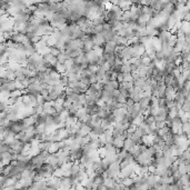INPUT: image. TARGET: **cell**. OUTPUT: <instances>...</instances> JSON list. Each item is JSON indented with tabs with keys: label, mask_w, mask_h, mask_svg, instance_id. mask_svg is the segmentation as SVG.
<instances>
[{
	"label": "cell",
	"mask_w": 190,
	"mask_h": 190,
	"mask_svg": "<svg viewBox=\"0 0 190 190\" xmlns=\"http://www.w3.org/2000/svg\"><path fill=\"white\" fill-rule=\"evenodd\" d=\"M91 40H93V46H95V47L102 48L103 45H105V42H106L101 34H93V36H91Z\"/></svg>",
	"instance_id": "1"
},
{
	"label": "cell",
	"mask_w": 190,
	"mask_h": 190,
	"mask_svg": "<svg viewBox=\"0 0 190 190\" xmlns=\"http://www.w3.org/2000/svg\"><path fill=\"white\" fill-rule=\"evenodd\" d=\"M179 181L185 186V190H188L190 187V176L189 174H182L179 178Z\"/></svg>",
	"instance_id": "2"
},
{
	"label": "cell",
	"mask_w": 190,
	"mask_h": 190,
	"mask_svg": "<svg viewBox=\"0 0 190 190\" xmlns=\"http://www.w3.org/2000/svg\"><path fill=\"white\" fill-rule=\"evenodd\" d=\"M174 93H176V90L174 89V87H172L171 84L165 87V98L166 99H174Z\"/></svg>",
	"instance_id": "3"
},
{
	"label": "cell",
	"mask_w": 190,
	"mask_h": 190,
	"mask_svg": "<svg viewBox=\"0 0 190 190\" xmlns=\"http://www.w3.org/2000/svg\"><path fill=\"white\" fill-rule=\"evenodd\" d=\"M136 145H138V143L136 142V141H133L131 138H126V139H124V145H122V148L126 149L127 151H129L130 149H131L132 147H135Z\"/></svg>",
	"instance_id": "4"
},
{
	"label": "cell",
	"mask_w": 190,
	"mask_h": 190,
	"mask_svg": "<svg viewBox=\"0 0 190 190\" xmlns=\"http://www.w3.org/2000/svg\"><path fill=\"white\" fill-rule=\"evenodd\" d=\"M71 180L68 176H62L61 177V185H60V188H65V189H69V188H71Z\"/></svg>",
	"instance_id": "5"
},
{
	"label": "cell",
	"mask_w": 190,
	"mask_h": 190,
	"mask_svg": "<svg viewBox=\"0 0 190 190\" xmlns=\"http://www.w3.org/2000/svg\"><path fill=\"white\" fill-rule=\"evenodd\" d=\"M131 1L130 0H120L118 3V6L120 8L122 9V11H126V10H129L130 7H131Z\"/></svg>",
	"instance_id": "6"
},
{
	"label": "cell",
	"mask_w": 190,
	"mask_h": 190,
	"mask_svg": "<svg viewBox=\"0 0 190 190\" xmlns=\"http://www.w3.org/2000/svg\"><path fill=\"white\" fill-rule=\"evenodd\" d=\"M56 58H57V62L58 63H65V61H66V59H68V57H67L65 50H61L58 55L56 56Z\"/></svg>",
	"instance_id": "7"
},
{
	"label": "cell",
	"mask_w": 190,
	"mask_h": 190,
	"mask_svg": "<svg viewBox=\"0 0 190 190\" xmlns=\"http://www.w3.org/2000/svg\"><path fill=\"white\" fill-rule=\"evenodd\" d=\"M112 145L115 146V147L117 148V149H119V148H122V145H124V140L121 139L120 137H116L112 139Z\"/></svg>",
	"instance_id": "8"
},
{
	"label": "cell",
	"mask_w": 190,
	"mask_h": 190,
	"mask_svg": "<svg viewBox=\"0 0 190 190\" xmlns=\"http://www.w3.org/2000/svg\"><path fill=\"white\" fill-rule=\"evenodd\" d=\"M3 77H5V78H7V79H9V80H13V79H15V71H13V70H11V69H6Z\"/></svg>",
	"instance_id": "9"
},
{
	"label": "cell",
	"mask_w": 190,
	"mask_h": 190,
	"mask_svg": "<svg viewBox=\"0 0 190 190\" xmlns=\"http://www.w3.org/2000/svg\"><path fill=\"white\" fill-rule=\"evenodd\" d=\"M79 131H80V133H81V136H86V135H88V133H90V131H91V127L87 126V124H84V126L79 129Z\"/></svg>",
	"instance_id": "10"
},
{
	"label": "cell",
	"mask_w": 190,
	"mask_h": 190,
	"mask_svg": "<svg viewBox=\"0 0 190 190\" xmlns=\"http://www.w3.org/2000/svg\"><path fill=\"white\" fill-rule=\"evenodd\" d=\"M48 51H49L52 56H57L61 50L57 47V46L53 45V46H49V47H48Z\"/></svg>",
	"instance_id": "11"
},
{
	"label": "cell",
	"mask_w": 190,
	"mask_h": 190,
	"mask_svg": "<svg viewBox=\"0 0 190 190\" xmlns=\"http://www.w3.org/2000/svg\"><path fill=\"white\" fill-rule=\"evenodd\" d=\"M105 21H106L105 16H96L95 18L93 19V25H102Z\"/></svg>",
	"instance_id": "12"
},
{
	"label": "cell",
	"mask_w": 190,
	"mask_h": 190,
	"mask_svg": "<svg viewBox=\"0 0 190 190\" xmlns=\"http://www.w3.org/2000/svg\"><path fill=\"white\" fill-rule=\"evenodd\" d=\"M9 106L7 101H0V112H7L9 109Z\"/></svg>",
	"instance_id": "13"
},
{
	"label": "cell",
	"mask_w": 190,
	"mask_h": 190,
	"mask_svg": "<svg viewBox=\"0 0 190 190\" xmlns=\"http://www.w3.org/2000/svg\"><path fill=\"white\" fill-rule=\"evenodd\" d=\"M124 74V81H129V82H132L133 79H132V76H131V72H122Z\"/></svg>",
	"instance_id": "14"
},
{
	"label": "cell",
	"mask_w": 190,
	"mask_h": 190,
	"mask_svg": "<svg viewBox=\"0 0 190 190\" xmlns=\"http://www.w3.org/2000/svg\"><path fill=\"white\" fill-rule=\"evenodd\" d=\"M108 84H110V86L114 88V89H118V88H119V82L117 81V80H109Z\"/></svg>",
	"instance_id": "15"
},
{
	"label": "cell",
	"mask_w": 190,
	"mask_h": 190,
	"mask_svg": "<svg viewBox=\"0 0 190 190\" xmlns=\"http://www.w3.org/2000/svg\"><path fill=\"white\" fill-rule=\"evenodd\" d=\"M115 99H116V100L118 101L119 103H121V105H122V103L126 102V99H127V98H126V97H124V96H122V95H119L118 97L115 98Z\"/></svg>",
	"instance_id": "16"
},
{
	"label": "cell",
	"mask_w": 190,
	"mask_h": 190,
	"mask_svg": "<svg viewBox=\"0 0 190 190\" xmlns=\"http://www.w3.org/2000/svg\"><path fill=\"white\" fill-rule=\"evenodd\" d=\"M133 103H135V101L132 100V99H131L130 97H128V98L126 99V102H124V105H126L127 107H128V108H130V107H131V106L133 105Z\"/></svg>",
	"instance_id": "17"
},
{
	"label": "cell",
	"mask_w": 190,
	"mask_h": 190,
	"mask_svg": "<svg viewBox=\"0 0 190 190\" xmlns=\"http://www.w3.org/2000/svg\"><path fill=\"white\" fill-rule=\"evenodd\" d=\"M116 80H117V81H118V82L124 81V74H122V72H119V74H117Z\"/></svg>",
	"instance_id": "18"
},
{
	"label": "cell",
	"mask_w": 190,
	"mask_h": 190,
	"mask_svg": "<svg viewBox=\"0 0 190 190\" xmlns=\"http://www.w3.org/2000/svg\"><path fill=\"white\" fill-rule=\"evenodd\" d=\"M130 1H131L132 5H136V6L141 5V0H130Z\"/></svg>",
	"instance_id": "19"
},
{
	"label": "cell",
	"mask_w": 190,
	"mask_h": 190,
	"mask_svg": "<svg viewBox=\"0 0 190 190\" xmlns=\"http://www.w3.org/2000/svg\"><path fill=\"white\" fill-rule=\"evenodd\" d=\"M119 1H120V0H109V2H110L111 5H118Z\"/></svg>",
	"instance_id": "20"
}]
</instances>
